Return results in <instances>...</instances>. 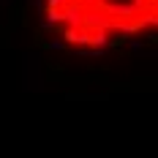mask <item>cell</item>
<instances>
[{"instance_id": "6da1fadb", "label": "cell", "mask_w": 158, "mask_h": 158, "mask_svg": "<svg viewBox=\"0 0 158 158\" xmlns=\"http://www.w3.org/2000/svg\"><path fill=\"white\" fill-rule=\"evenodd\" d=\"M47 22L68 44L98 47L112 35L158 27V0H47Z\"/></svg>"}]
</instances>
